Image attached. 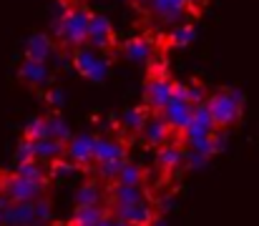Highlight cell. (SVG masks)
<instances>
[{
  "mask_svg": "<svg viewBox=\"0 0 259 226\" xmlns=\"http://www.w3.org/2000/svg\"><path fill=\"white\" fill-rule=\"evenodd\" d=\"M206 106H209V113H211L217 128L224 131V128H232L239 121L244 98L237 91H217L206 98Z\"/></svg>",
  "mask_w": 259,
  "mask_h": 226,
  "instance_id": "6da1fadb",
  "label": "cell"
},
{
  "mask_svg": "<svg viewBox=\"0 0 259 226\" xmlns=\"http://www.w3.org/2000/svg\"><path fill=\"white\" fill-rule=\"evenodd\" d=\"M88 25H91V13L86 8H71L63 13V18L56 25V35L66 46H86L88 43Z\"/></svg>",
  "mask_w": 259,
  "mask_h": 226,
  "instance_id": "7a4b0ae2",
  "label": "cell"
},
{
  "mask_svg": "<svg viewBox=\"0 0 259 226\" xmlns=\"http://www.w3.org/2000/svg\"><path fill=\"white\" fill-rule=\"evenodd\" d=\"M0 194L10 201H38L46 194V184L30 181L20 173H0Z\"/></svg>",
  "mask_w": 259,
  "mask_h": 226,
  "instance_id": "3957f363",
  "label": "cell"
},
{
  "mask_svg": "<svg viewBox=\"0 0 259 226\" xmlns=\"http://www.w3.org/2000/svg\"><path fill=\"white\" fill-rule=\"evenodd\" d=\"M73 66H76V71L88 78V80H93V83H98V80H103L108 71H111V63H108V58H103L101 56V51H96V48H91V46H78L76 51H73Z\"/></svg>",
  "mask_w": 259,
  "mask_h": 226,
  "instance_id": "277c9868",
  "label": "cell"
},
{
  "mask_svg": "<svg viewBox=\"0 0 259 226\" xmlns=\"http://www.w3.org/2000/svg\"><path fill=\"white\" fill-rule=\"evenodd\" d=\"M174 96V80L169 75H149L144 88V106L151 113H161Z\"/></svg>",
  "mask_w": 259,
  "mask_h": 226,
  "instance_id": "5b68a950",
  "label": "cell"
},
{
  "mask_svg": "<svg viewBox=\"0 0 259 226\" xmlns=\"http://www.w3.org/2000/svg\"><path fill=\"white\" fill-rule=\"evenodd\" d=\"M217 131H219V128H217V123H214V118H211V113H209V106L201 103V106H194V116H191L189 126L184 128L181 139H184L186 144H191V141H199V139H209V136H214Z\"/></svg>",
  "mask_w": 259,
  "mask_h": 226,
  "instance_id": "8992f818",
  "label": "cell"
},
{
  "mask_svg": "<svg viewBox=\"0 0 259 226\" xmlns=\"http://www.w3.org/2000/svg\"><path fill=\"white\" fill-rule=\"evenodd\" d=\"M108 214L128 221L131 226H151L156 221V211L149 201H144V204H111Z\"/></svg>",
  "mask_w": 259,
  "mask_h": 226,
  "instance_id": "52a82bcc",
  "label": "cell"
},
{
  "mask_svg": "<svg viewBox=\"0 0 259 226\" xmlns=\"http://www.w3.org/2000/svg\"><path fill=\"white\" fill-rule=\"evenodd\" d=\"M161 116H164V121L171 126L174 133H184V128L189 126V121H191V116H194V103H189L186 98L171 96V101H169V106L161 111Z\"/></svg>",
  "mask_w": 259,
  "mask_h": 226,
  "instance_id": "ba28073f",
  "label": "cell"
},
{
  "mask_svg": "<svg viewBox=\"0 0 259 226\" xmlns=\"http://www.w3.org/2000/svg\"><path fill=\"white\" fill-rule=\"evenodd\" d=\"M88 46L96 51H108L113 46V25L106 15H91L88 25Z\"/></svg>",
  "mask_w": 259,
  "mask_h": 226,
  "instance_id": "9c48e42d",
  "label": "cell"
},
{
  "mask_svg": "<svg viewBox=\"0 0 259 226\" xmlns=\"http://www.w3.org/2000/svg\"><path fill=\"white\" fill-rule=\"evenodd\" d=\"M171 126L164 121V116L161 113H149V118H146V123H144V131H141V139L149 144V146H164V144H169L171 141Z\"/></svg>",
  "mask_w": 259,
  "mask_h": 226,
  "instance_id": "30bf717a",
  "label": "cell"
},
{
  "mask_svg": "<svg viewBox=\"0 0 259 226\" xmlns=\"http://www.w3.org/2000/svg\"><path fill=\"white\" fill-rule=\"evenodd\" d=\"M93 149H96V136L78 133L66 144V156H68V161H73L83 168V166L93 163Z\"/></svg>",
  "mask_w": 259,
  "mask_h": 226,
  "instance_id": "8fae6325",
  "label": "cell"
},
{
  "mask_svg": "<svg viewBox=\"0 0 259 226\" xmlns=\"http://www.w3.org/2000/svg\"><path fill=\"white\" fill-rule=\"evenodd\" d=\"M3 221L5 226H35V206L33 201H13L5 211H3Z\"/></svg>",
  "mask_w": 259,
  "mask_h": 226,
  "instance_id": "7c38bea8",
  "label": "cell"
},
{
  "mask_svg": "<svg viewBox=\"0 0 259 226\" xmlns=\"http://www.w3.org/2000/svg\"><path fill=\"white\" fill-rule=\"evenodd\" d=\"M146 5L154 10V15L164 23H179L181 15L186 13L189 3L186 0H146Z\"/></svg>",
  "mask_w": 259,
  "mask_h": 226,
  "instance_id": "4fadbf2b",
  "label": "cell"
},
{
  "mask_svg": "<svg viewBox=\"0 0 259 226\" xmlns=\"http://www.w3.org/2000/svg\"><path fill=\"white\" fill-rule=\"evenodd\" d=\"M126 158V146L116 139H96V149H93V163H106V161H121Z\"/></svg>",
  "mask_w": 259,
  "mask_h": 226,
  "instance_id": "5bb4252c",
  "label": "cell"
},
{
  "mask_svg": "<svg viewBox=\"0 0 259 226\" xmlns=\"http://www.w3.org/2000/svg\"><path fill=\"white\" fill-rule=\"evenodd\" d=\"M123 56L131 61V63H149L154 58V43L144 35L139 38H131L123 43Z\"/></svg>",
  "mask_w": 259,
  "mask_h": 226,
  "instance_id": "9a60e30c",
  "label": "cell"
},
{
  "mask_svg": "<svg viewBox=\"0 0 259 226\" xmlns=\"http://www.w3.org/2000/svg\"><path fill=\"white\" fill-rule=\"evenodd\" d=\"M108 201L111 204H144V201H149V194H146L144 186H116V184H111Z\"/></svg>",
  "mask_w": 259,
  "mask_h": 226,
  "instance_id": "2e32d148",
  "label": "cell"
},
{
  "mask_svg": "<svg viewBox=\"0 0 259 226\" xmlns=\"http://www.w3.org/2000/svg\"><path fill=\"white\" fill-rule=\"evenodd\" d=\"M20 78H23L28 85L40 88V85H46V83L51 80V73H48V66H46V63L23 58V63H20Z\"/></svg>",
  "mask_w": 259,
  "mask_h": 226,
  "instance_id": "e0dca14e",
  "label": "cell"
},
{
  "mask_svg": "<svg viewBox=\"0 0 259 226\" xmlns=\"http://www.w3.org/2000/svg\"><path fill=\"white\" fill-rule=\"evenodd\" d=\"M184 158H186V149H181L179 141H169V144L159 146V151H156V161L166 171H174V168L184 166Z\"/></svg>",
  "mask_w": 259,
  "mask_h": 226,
  "instance_id": "ac0fdd59",
  "label": "cell"
},
{
  "mask_svg": "<svg viewBox=\"0 0 259 226\" xmlns=\"http://www.w3.org/2000/svg\"><path fill=\"white\" fill-rule=\"evenodd\" d=\"M51 53H53V43H51V38L43 35V33H35V35L28 40V46H25V58H30V61L48 63Z\"/></svg>",
  "mask_w": 259,
  "mask_h": 226,
  "instance_id": "d6986e66",
  "label": "cell"
},
{
  "mask_svg": "<svg viewBox=\"0 0 259 226\" xmlns=\"http://www.w3.org/2000/svg\"><path fill=\"white\" fill-rule=\"evenodd\" d=\"M149 108L146 106H134V108H126L123 116H121V128L126 133H141L144 131V123L149 118Z\"/></svg>",
  "mask_w": 259,
  "mask_h": 226,
  "instance_id": "ffe728a7",
  "label": "cell"
},
{
  "mask_svg": "<svg viewBox=\"0 0 259 226\" xmlns=\"http://www.w3.org/2000/svg\"><path fill=\"white\" fill-rule=\"evenodd\" d=\"M61 156H66V144L56 139H40L35 141V158L43 163H56Z\"/></svg>",
  "mask_w": 259,
  "mask_h": 226,
  "instance_id": "44dd1931",
  "label": "cell"
},
{
  "mask_svg": "<svg viewBox=\"0 0 259 226\" xmlns=\"http://www.w3.org/2000/svg\"><path fill=\"white\" fill-rule=\"evenodd\" d=\"M106 214H108V209H103L101 204H93V206H76L73 219H71V226H93V224H98Z\"/></svg>",
  "mask_w": 259,
  "mask_h": 226,
  "instance_id": "7402d4cb",
  "label": "cell"
},
{
  "mask_svg": "<svg viewBox=\"0 0 259 226\" xmlns=\"http://www.w3.org/2000/svg\"><path fill=\"white\" fill-rule=\"evenodd\" d=\"M101 201H103V191H101L98 181H86V184L78 186L76 206H93V204H101Z\"/></svg>",
  "mask_w": 259,
  "mask_h": 226,
  "instance_id": "603a6c76",
  "label": "cell"
},
{
  "mask_svg": "<svg viewBox=\"0 0 259 226\" xmlns=\"http://www.w3.org/2000/svg\"><path fill=\"white\" fill-rule=\"evenodd\" d=\"M15 173H20V176H25V178H30V181H40V184H46V176L51 173V166H43V161L35 158V161L18 163Z\"/></svg>",
  "mask_w": 259,
  "mask_h": 226,
  "instance_id": "cb8c5ba5",
  "label": "cell"
},
{
  "mask_svg": "<svg viewBox=\"0 0 259 226\" xmlns=\"http://www.w3.org/2000/svg\"><path fill=\"white\" fill-rule=\"evenodd\" d=\"M48 118V139H56L61 144H68L73 136H71V126L66 123L63 116H46Z\"/></svg>",
  "mask_w": 259,
  "mask_h": 226,
  "instance_id": "d4e9b609",
  "label": "cell"
},
{
  "mask_svg": "<svg viewBox=\"0 0 259 226\" xmlns=\"http://www.w3.org/2000/svg\"><path fill=\"white\" fill-rule=\"evenodd\" d=\"M113 184L116 186H144V168L126 161V166L121 168V173H118V178Z\"/></svg>",
  "mask_w": 259,
  "mask_h": 226,
  "instance_id": "484cf974",
  "label": "cell"
},
{
  "mask_svg": "<svg viewBox=\"0 0 259 226\" xmlns=\"http://www.w3.org/2000/svg\"><path fill=\"white\" fill-rule=\"evenodd\" d=\"M194 35H196V30H194L191 23H179V25H174L171 35H169V43H171L174 48H186V46H191Z\"/></svg>",
  "mask_w": 259,
  "mask_h": 226,
  "instance_id": "4316f807",
  "label": "cell"
},
{
  "mask_svg": "<svg viewBox=\"0 0 259 226\" xmlns=\"http://www.w3.org/2000/svg\"><path fill=\"white\" fill-rule=\"evenodd\" d=\"M23 139H30V141L48 139V118H43V116L33 118V121L25 126V133H23Z\"/></svg>",
  "mask_w": 259,
  "mask_h": 226,
  "instance_id": "83f0119b",
  "label": "cell"
},
{
  "mask_svg": "<svg viewBox=\"0 0 259 226\" xmlns=\"http://www.w3.org/2000/svg\"><path fill=\"white\" fill-rule=\"evenodd\" d=\"M126 166V158H121V161H106V163H98V176L103 178V181H108V184H113L116 178H118V173H121V168Z\"/></svg>",
  "mask_w": 259,
  "mask_h": 226,
  "instance_id": "f1b7e54d",
  "label": "cell"
},
{
  "mask_svg": "<svg viewBox=\"0 0 259 226\" xmlns=\"http://www.w3.org/2000/svg\"><path fill=\"white\" fill-rule=\"evenodd\" d=\"M15 158H18V163L35 161V141H30V139H23V141H20V146H18Z\"/></svg>",
  "mask_w": 259,
  "mask_h": 226,
  "instance_id": "f546056e",
  "label": "cell"
},
{
  "mask_svg": "<svg viewBox=\"0 0 259 226\" xmlns=\"http://www.w3.org/2000/svg\"><path fill=\"white\" fill-rule=\"evenodd\" d=\"M33 206H35V221L38 224L51 221V201L48 199H38V201H33Z\"/></svg>",
  "mask_w": 259,
  "mask_h": 226,
  "instance_id": "4dcf8cb0",
  "label": "cell"
},
{
  "mask_svg": "<svg viewBox=\"0 0 259 226\" xmlns=\"http://www.w3.org/2000/svg\"><path fill=\"white\" fill-rule=\"evenodd\" d=\"M48 98H51V101H61V98H63V93H61V91H53Z\"/></svg>",
  "mask_w": 259,
  "mask_h": 226,
  "instance_id": "1f68e13d",
  "label": "cell"
},
{
  "mask_svg": "<svg viewBox=\"0 0 259 226\" xmlns=\"http://www.w3.org/2000/svg\"><path fill=\"white\" fill-rule=\"evenodd\" d=\"M186 3H189V5H199L201 0H186Z\"/></svg>",
  "mask_w": 259,
  "mask_h": 226,
  "instance_id": "d6a6232c",
  "label": "cell"
},
{
  "mask_svg": "<svg viewBox=\"0 0 259 226\" xmlns=\"http://www.w3.org/2000/svg\"><path fill=\"white\" fill-rule=\"evenodd\" d=\"M131 3H141V0H131Z\"/></svg>",
  "mask_w": 259,
  "mask_h": 226,
  "instance_id": "836d02e7",
  "label": "cell"
},
{
  "mask_svg": "<svg viewBox=\"0 0 259 226\" xmlns=\"http://www.w3.org/2000/svg\"><path fill=\"white\" fill-rule=\"evenodd\" d=\"M0 226H5V224H0Z\"/></svg>",
  "mask_w": 259,
  "mask_h": 226,
  "instance_id": "e575fe53",
  "label": "cell"
}]
</instances>
